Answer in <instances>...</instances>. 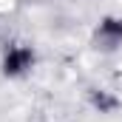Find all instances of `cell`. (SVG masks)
Returning a JSON list of instances; mask_svg holds the SVG:
<instances>
[{
	"instance_id": "obj_1",
	"label": "cell",
	"mask_w": 122,
	"mask_h": 122,
	"mask_svg": "<svg viewBox=\"0 0 122 122\" xmlns=\"http://www.w3.org/2000/svg\"><path fill=\"white\" fill-rule=\"evenodd\" d=\"M37 65V51L29 43H9L0 54V74L6 80H23Z\"/></svg>"
},
{
	"instance_id": "obj_2",
	"label": "cell",
	"mask_w": 122,
	"mask_h": 122,
	"mask_svg": "<svg viewBox=\"0 0 122 122\" xmlns=\"http://www.w3.org/2000/svg\"><path fill=\"white\" fill-rule=\"evenodd\" d=\"M94 46L102 51H117L122 48V17L119 14H105L94 26Z\"/></svg>"
}]
</instances>
